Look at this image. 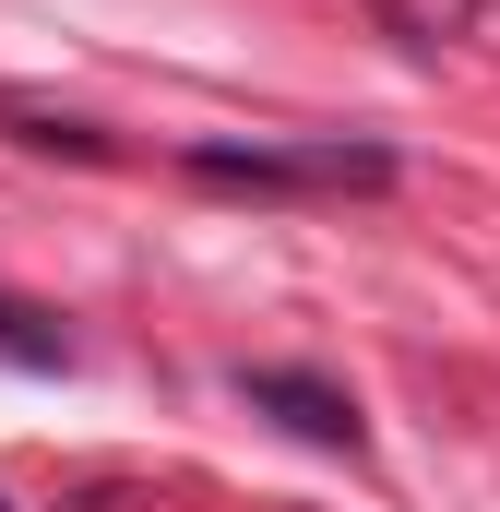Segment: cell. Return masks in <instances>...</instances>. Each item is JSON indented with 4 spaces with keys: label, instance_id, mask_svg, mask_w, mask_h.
<instances>
[{
    "label": "cell",
    "instance_id": "obj_3",
    "mask_svg": "<svg viewBox=\"0 0 500 512\" xmlns=\"http://www.w3.org/2000/svg\"><path fill=\"white\" fill-rule=\"evenodd\" d=\"M0 358H24V370H60V334H48L36 310H12V298H0Z\"/></svg>",
    "mask_w": 500,
    "mask_h": 512
},
{
    "label": "cell",
    "instance_id": "obj_5",
    "mask_svg": "<svg viewBox=\"0 0 500 512\" xmlns=\"http://www.w3.org/2000/svg\"><path fill=\"white\" fill-rule=\"evenodd\" d=\"M0 512H12V501H0Z\"/></svg>",
    "mask_w": 500,
    "mask_h": 512
},
{
    "label": "cell",
    "instance_id": "obj_1",
    "mask_svg": "<svg viewBox=\"0 0 500 512\" xmlns=\"http://www.w3.org/2000/svg\"><path fill=\"white\" fill-rule=\"evenodd\" d=\"M191 167L227 191H381L393 179L381 143H191Z\"/></svg>",
    "mask_w": 500,
    "mask_h": 512
},
{
    "label": "cell",
    "instance_id": "obj_4",
    "mask_svg": "<svg viewBox=\"0 0 500 512\" xmlns=\"http://www.w3.org/2000/svg\"><path fill=\"white\" fill-rule=\"evenodd\" d=\"M12 131H24V143H60V155H96V131H84V120H12Z\"/></svg>",
    "mask_w": 500,
    "mask_h": 512
},
{
    "label": "cell",
    "instance_id": "obj_2",
    "mask_svg": "<svg viewBox=\"0 0 500 512\" xmlns=\"http://www.w3.org/2000/svg\"><path fill=\"white\" fill-rule=\"evenodd\" d=\"M239 405L250 417H286L298 441H322V453H358L370 429H358V405L334 382H310V370H239Z\"/></svg>",
    "mask_w": 500,
    "mask_h": 512
}]
</instances>
